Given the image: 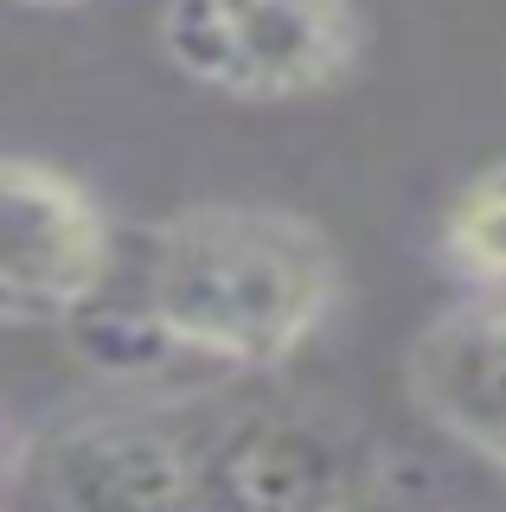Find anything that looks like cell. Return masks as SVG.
Masks as SVG:
<instances>
[{"instance_id": "cell-1", "label": "cell", "mask_w": 506, "mask_h": 512, "mask_svg": "<svg viewBox=\"0 0 506 512\" xmlns=\"http://www.w3.org/2000/svg\"><path fill=\"white\" fill-rule=\"evenodd\" d=\"M129 295L97 288L71 346L90 372L122 384H218L276 372L334 320L346 269L334 237L289 205H186L135 237V256L109 263Z\"/></svg>"}, {"instance_id": "cell-2", "label": "cell", "mask_w": 506, "mask_h": 512, "mask_svg": "<svg viewBox=\"0 0 506 512\" xmlns=\"http://www.w3.org/2000/svg\"><path fill=\"white\" fill-rule=\"evenodd\" d=\"M161 52L231 103H308L359 71L366 20L353 0H167Z\"/></svg>"}, {"instance_id": "cell-3", "label": "cell", "mask_w": 506, "mask_h": 512, "mask_svg": "<svg viewBox=\"0 0 506 512\" xmlns=\"http://www.w3.org/2000/svg\"><path fill=\"white\" fill-rule=\"evenodd\" d=\"M116 263L97 192L33 154H0V327H65Z\"/></svg>"}, {"instance_id": "cell-4", "label": "cell", "mask_w": 506, "mask_h": 512, "mask_svg": "<svg viewBox=\"0 0 506 512\" xmlns=\"http://www.w3.org/2000/svg\"><path fill=\"white\" fill-rule=\"evenodd\" d=\"M404 384L436 429L487 455L506 436V288L436 314L404 359Z\"/></svg>"}, {"instance_id": "cell-5", "label": "cell", "mask_w": 506, "mask_h": 512, "mask_svg": "<svg viewBox=\"0 0 506 512\" xmlns=\"http://www.w3.org/2000/svg\"><path fill=\"white\" fill-rule=\"evenodd\" d=\"M199 487L205 455L141 423L77 429L45 461V493L58 512H180L186 500H199Z\"/></svg>"}, {"instance_id": "cell-6", "label": "cell", "mask_w": 506, "mask_h": 512, "mask_svg": "<svg viewBox=\"0 0 506 512\" xmlns=\"http://www.w3.org/2000/svg\"><path fill=\"white\" fill-rule=\"evenodd\" d=\"M442 263L474 295L506 288V160L481 167L449 199V212H442Z\"/></svg>"}, {"instance_id": "cell-7", "label": "cell", "mask_w": 506, "mask_h": 512, "mask_svg": "<svg viewBox=\"0 0 506 512\" xmlns=\"http://www.w3.org/2000/svg\"><path fill=\"white\" fill-rule=\"evenodd\" d=\"M481 461H494V468H500V474H506V436H500V442H494V448H487V455H481Z\"/></svg>"}, {"instance_id": "cell-8", "label": "cell", "mask_w": 506, "mask_h": 512, "mask_svg": "<svg viewBox=\"0 0 506 512\" xmlns=\"http://www.w3.org/2000/svg\"><path fill=\"white\" fill-rule=\"evenodd\" d=\"M26 7H77V0H26Z\"/></svg>"}]
</instances>
